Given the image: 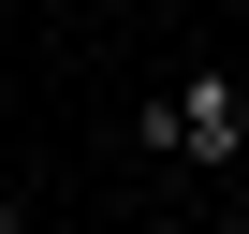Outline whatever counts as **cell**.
<instances>
[{"label": "cell", "mask_w": 249, "mask_h": 234, "mask_svg": "<svg viewBox=\"0 0 249 234\" xmlns=\"http://www.w3.org/2000/svg\"><path fill=\"white\" fill-rule=\"evenodd\" d=\"M132 147H147V161H176V176H220V161L249 147V73H234V59H191L176 88H147V102H132Z\"/></svg>", "instance_id": "6da1fadb"}, {"label": "cell", "mask_w": 249, "mask_h": 234, "mask_svg": "<svg viewBox=\"0 0 249 234\" xmlns=\"http://www.w3.org/2000/svg\"><path fill=\"white\" fill-rule=\"evenodd\" d=\"M0 234H30V205H15V190H0Z\"/></svg>", "instance_id": "7a4b0ae2"}]
</instances>
